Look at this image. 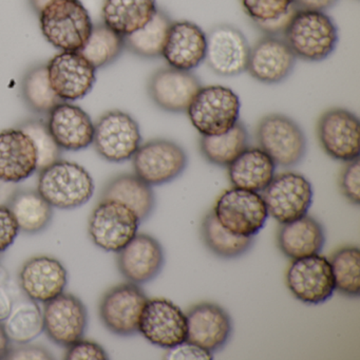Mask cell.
Here are the masks:
<instances>
[{"mask_svg": "<svg viewBox=\"0 0 360 360\" xmlns=\"http://www.w3.org/2000/svg\"><path fill=\"white\" fill-rule=\"evenodd\" d=\"M297 60L321 63L339 43V30L326 12L296 9L282 34Z\"/></svg>", "mask_w": 360, "mask_h": 360, "instance_id": "1", "label": "cell"}, {"mask_svg": "<svg viewBox=\"0 0 360 360\" xmlns=\"http://www.w3.org/2000/svg\"><path fill=\"white\" fill-rule=\"evenodd\" d=\"M94 191L91 174L75 162L60 159L39 172L37 191L52 207H81L90 201Z\"/></svg>", "mask_w": 360, "mask_h": 360, "instance_id": "2", "label": "cell"}, {"mask_svg": "<svg viewBox=\"0 0 360 360\" xmlns=\"http://www.w3.org/2000/svg\"><path fill=\"white\" fill-rule=\"evenodd\" d=\"M39 18L44 39L60 51H81L94 25L81 0H54Z\"/></svg>", "mask_w": 360, "mask_h": 360, "instance_id": "3", "label": "cell"}, {"mask_svg": "<svg viewBox=\"0 0 360 360\" xmlns=\"http://www.w3.org/2000/svg\"><path fill=\"white\" fill-rule=\"evenodd\" d=\"M241 101L224 85L202 86L186 113L193 127L201 136L224 134L240 121Z\"/></svg>", "mask_w": 360, "mask_h": 360, "instance_id": "4", "label": "cell"}, {"mask_svg": "<svg viewBox=\"0 0 360 360\" xmlns=\"http://www.w3.org/2000/svg\"><path fill=\"white\" fill-rule=\"evenodd\" d=\"M258 147L280 167L292 168L304 160L307 140L301 126L282 113H269L256 128Z\"/></svg>", "mask_w": 360, "mask_h": 360, "instance_id": "5", "label": "cell"}, {"mask_svg": "<svg viewBox=\"0 0 360 360\" xmlns=\"http://www.w3.org/2000/svg\"><path fill=\"white\" fill-rule=\"evenodd\" d=\"M131 160L134 174L153 187L176 180L188 166L186 150L169 139L147 141Z\"/></svg>", "mask_w": 360, "mask_h": 360, "instance_id": "6", "label": "cell"}, {"mask_svg": "<svg viewBox=\"0 0 360 360\" xmlns=\"http://www.w3.org/2000/svg\"><path fill=\"white\" fill-rule=\"evenodd\" d=\"M142 144L136 120L125 111H107L94 124V145L105 161L124 163L132 159Z\"/></svg>", "mask_w": 360, "mask_h": 360, "instance_id": "7", "label": "cell"}, {"mask_svg": "<svg viewBox=\"0 0 360 360\" xmlns=\"http://www.w3.org/2000/svg\"><path fill=\"white\" fill-rule=\"evenodd\" d=\"M212 212L225 229L240 237H256L269 218L260 193L236 187L221 193Z\"/></svg>", "mask_w": 360, "mask_h": 360, "instance_id": "8", "label": "cell"}, {"mask_svg": "<svg viewBox=\"0 0 360 360\" xmlns=\"http://www.w3.org/2000/svg\"><path fill=\"white\" fill-rule=\"evenodd\" d=\"M261 195L269 216L283 224L307 214L313 203L314 189L302 174L284 172L275 174Z\"/></svg>", "mask_w": 360, "mask_h": 360, "instance_id": "9", "label": "cell"}, {"mask_svg": "<svg viewBox=\"0 0 360 360\" xmlns=\"http://www.w3.org/2000/svg\"><path fill=\"white\" fill-rule=\"evenodd\" d=\"M140 224L138 216L127 206L101 200L90 216L88 233L101 250L117 252L134 239Z\"/></svg>", "mask_w": 360, "mask_h": 360, "instance_id": "10", "label": "cell"}, {"mask_svg": "<svg viewBox=\"0 0 360 360\" xmlns=\"http://www.w3.org/2000/svg\"><path fill=\"white\" fill-rule=\"evenodd\" d=\"M322 150L335 161L359 159L360 122L357 115L341 107L324 111L316 127Z\"/></svg>", "mask_w": 360, "mask_h": 360, "instance_id": "11", "label": "cell"}, {"mask_svg": "<svg viewBox=\"0 0 360 360\" xmlns=\"http://www.w3.org/2000/svg\"><path fill=\"white\" fill-rule=\"evenodd\" d=\"M290 294L307 305H320L332 298L335 281L330 261L321 255L292 260L285 274Z\"/></svg>", "mask_w": 360, "mask_h": 360, "instance_id": "12", "label": "cell"}, {"mask_svg": "<svg viewBox=\"0 0 360 360\" xmlns=\"http://www.w3.org/2000/svg\"><path fill=\"white\" fill-rule=\"evenodd\" d=\"M148 297L138 284L126 282L107 290L100 302V318L105 328L121 337L139 333L141 315Z\"/></svg>", "mask_w": 360, "mask_h": 360, "instance_id": "13", "label": "cell"}, {"mask_svg": "<svg viewBox=\"0 0 360 360\" xmlns=\"http://www.w3.org/2000/svg\"><path fill=\"white\" fill-rule=\"evenodd\" d=\"M205 62L208 68L222 77L245 72L250 46L244 33L236 26L220 24L206 33Z\"/></svg>", "mask_w": 360, "mask_h": 360, "instance_id": "14", "label": "cell"}, {"mask_svg": "<svg viewBox=\"0 0 360 360\" xmlns=\"http://www.w3.org/2000/svg\"><path fill=\"white\" fill-rule=\"evenodd\" d=\"M139 333L155 347L172 349L186 341V314L168 299H148L141 315Z\"/></svg>", "mask_w": 360, "mask_h": 360, "instance_id": "15", "label": "cell"}, {"mask_svg": "<svg viewBox=\"0 0 360 360\" xmlns=\"http://www.w3.org/2000/svg\"><path fill=\"white\" fill-rule=\"evenodd\" d=\"M47 70L50 85L63 102L83 100L96 85V69L79 52L60 51Z\"/></svg>", "mask_w": 360, "mask_h": 360, "instance_id": "16", "label": "cell"}, {"mask_svg": "<svg viewBox=\"0 0 360 360\" xmlns=\"http://www.w3.org/2000/svg\"><path fill=\"white\" fill-rule=\"evenodd\" d=\"M201 87V81L195 73L167 66L157 69L149 77L147 94L160 110L181 115L186 113Z\"/></svg>", "mask_w": 360, "mask_h": 360, "instance_id": "17", "label": "cell"}, {"mask_svg": "<svg viewBox=\"0 0 360 360\" xmlns=\"http://www.w3.org/2000/svg\"><path fill=\"white\" fill-rule=\"evenodd\" d=\"M186 341L210 352L222 351L233 337V322L229 311L214 302H200L187 309Z\"/></svg>", "mask_w": 360, "mask_h": 360, "instance_id": "18", "label": "cell"}, {"mask_svg": "<svg viewBox=\"0 0 360 360\" xmlns=\"http://www.w3.org/2000/svg\"><path fill=\"white\" fill-rule=\"evenodd\" d=\"M296 63L283 37L263 35L250 47L245 72L258 83L278 85L290 77Z\"/></svg>", "mask_w": 360, "mask_h": 360, "instance_id": "19", "label": "cell"}, {"mask_svg": "<svg viewBox=\"0 0 360 360\" xmlns=\"http://www.w3.org/2000/svg\"><path fill=\"white\" fill-rule=\"evenodd\" d=\"M44 330L50 340L69 347L84 338L88 326V311L83 301L70 292H62L45 303Z\"/></svg>", "mask_w": 360, "mask_h": 360, "instance_id": "20", "label": "cell"}, {"mask_svg": "<svg viewBox=\"0 0 360 360\" xmlns=\"http://www.w3.org/2000/svg\"><path fill=\"white\" fill-rule=\"evenodd\" d=\"M117 254L120 273L128 282L138 285L155 280L165 265L163 246L148 233H136Z\"/></svg>", "mask_w": 360, "mask_h": 360, "instance_id": "21", "label": "cell"}, {"mask_svg": "<svg viewBox=\"0 0 360 360\" xmlns=\"http://www.w3.org/2000/svg\"><path fill=\"white\" fill-rule=\"evenodd\" d=\"M206 45V32L199 25L191 20H174L161 58L168 67L193 72L205 62Z\"/></svg>", "mask_w": 360, "mask_h": 360, "instance_id": "22", "label": "cell"}, {"mask_svg": "<svg viewBox=\"0 0 360 360\" xmlns=\"http://www.w3.org/2000/svg\"><path fill=\"white\" fill-rule=\"evenodd\" d=\"M20 284L29 299L46 303L65 292L68 284V271L58 259L33 257L20 269Z\"/></svg>", "mask_w": 360, "mask_h": 360, "instance_id": "23", "label": "cell"}, {"mask_svg": "<svg viewBox=\"0 0 360 360\" xmlns=\"http://www.w3.org/2000/svg\"><path fill=\"white\" fill-rule=\"evenodd\" d=\"M47 126L62 150H83L94 142V121L84 109L72 103L62 102L54 107L48 115Z\"/></svg>", "mask_w": 360, "mask_h": 360, "instance_id": "24", "label": "cell"}, {"mask_svg": "<svg viewBox=\"0 0 360 360\" xmlns=\"http://www.w3.org/2000/svg\"><path fill=\"white\" fill-rule=\"evenodd\" d=\"M37 172V153L30 136L20 128L0 131V181L20 183Z\"/></svg>", "mask_w": 360, "mask_h": 360, "instance_id": "25", "label": "cell"}, {"mask_svg": "<svg viewBox=\"0 0 360 360\" xmlns=\"http://www.w3.org/2000/svg\"><path fill=\"white\" fill-rule=\"evenodd\" d=\"M277 246L290 260L319 255L326 245L323 225L309 214L278 227Z\"/></svg>", "mask_w": 360, "mask_h": 360, "instance_id": "26", "label": "cell"}, {"mask_svg": "<svg viewBox=\"0 0 360 360\" xmlns=\"http://www.w3.org/2000/svg\"><path fill=\"white\" fill-rule=\"evenodd\" d=\"M231 186L262 193L276 174L277 165L259 147H248L227 166Z\"/></svg>", "mask_w": 360, "mask_h": 360, "instance_id": "27", "label": "cell"}, {"mask_svg": "<svg viewBox=\"0 0 360 360\" xmlns=\"http://www.w3.org/2000/svg\"><path fill=\"white\" fill-rule=\"evenodd\" d=\"M101 200L119 202L127 206L138 216L141 223L150 218L157 204L153 186L134 174H121L113 176L105 185Z\"/></svg>", "mask_w": 360, "mask_h": 360, "instance_id": "28", "label": "cell"}, {"mask_svg": "<svg viewBox=\"0 0 360 360\" xmlns=\"http://www.w3.org/2000/svg\"><path fill=\"white\" fill-rule=\"evenodd\" d=\"M159 8L157 0H104L102 22L126 37L143 28Z\"/></svg>", "mask_w": 360, "mask_h": 360, "instance_id": "29", "label": "cell"}, {"mask_svg": "<svg viewBox=\"0 0 360 360\" xmlns=\"http://www.w3.org/2000/svg\"><path fill=\"white\" fill-rule=\"evenodd\" d=\"M250 146V134L241 121L224 134L201 136L199 139L202 157L207 163L218 167H227Z\"/></svg>", "mask_w": 360, "mask_h": 360, "instance_id": "30", "label": "cell"}, {"mask_svg": "<svg viewBox=\"0 0 360 360\" xmlns=\"http://www.w3.org/2000/svg\"><path fill=\"white\" fill-rule=\"evenodd\" d=\"M242 11L263 35L282 37L296 11L294 0H239Z\"/></svg>", "mask_w": 360, "mask_h": 360, "instance_id": "31", "label": "cell"}, {"mask_svg": "<svg viewBox=\"0 0 360 360\" xmlns=\"http://www.w3.org/2000/svg\"><path fill=\"white\" fill-rule=\"evenodd\" d=\"M20 231L34 235L49 226L53 218V207L37 191H15L8 203Z\"/></svg>", "mask_w": 360, "mask_h": 360, "instance_id": "32", "label": "cell"}, {"mask_svg": "<svg viewBox=\"0 0 360 360\" xmlns=\"http://www.w3.org/2000/svg\"><path fill=\"white\" fill-rule=\"evenodd\" d=\"M200 236L204 246L214 256L224 260L244 256L252 250L255 243V237H240L225 229L212 210L202 219Z\"/></svg>", "mask_w": 360, "mask_h": 360, "instance_id": "33", "label": "cell"}, {"mask_svg": "<svg viewBox=\"0 0 360 360\" xmlns=\"http://www.w3.org/2000/svg\"><path fill=\"white\" fill-rule=\"evenodd\" d=\"M172 20L166 10L159 8L155 15L143 28L125 39V49L143 60H157L162 56L166 37Z\"/></svg>", "mask_w": 360, "mask_h": 360, "instance_id": "34", "label": "cell"}, {"mask_svg": "<svg viewBox=\"0 0 360 360\" xmlns=\"http://www.w3.org/2000/svg\"><path fill=\"white\" fill-rule=\"evenodd\" d=\"M3 324L11 342L26 345L43 333V311L39 302L27 297V300L13 302L11 311Z\"/></svg>", "mask_w": 360, "mask_h": 360, "instance_id": "35", "label": "cell"}, {"mask_svg": "<svg viewBox=\"0 0 360 360\" xmlns=\"http://www.w3.org/2000/svg\"><path fill=\"white\" fill-rule=\"evenodd\" d=\"M125 39L106 25H94L91 33L79 53L98 70L117 62L125 51Z\"/></svg>", "mask_w": 360, "mask_h": 360, "instance_id": "36", "label": "cell"}, {"mask_svg": "<svg viewBox=\"0 0 360 360\" xmlns=\"http://www.w3.org/2000/svg\"><path fill=\"white\" fill-rule=\"evenodd\" d=\"M20 92L26 106L37 115H48L63 102L50 85L47 64L34 65L25 73Z\"/></svg>", "mask_w": 360, "mask_h": 360, "instance_id": "37", "label": "cell"}, {"mask_svg": "<svg viewBox=\"0 0 360 360\" xmlns=\"http://www.w3.org/2000/svg\"><path fill=\"white\" fill-rule=\"evenodd\" d=\"M335 290L347 298L360 296V250L356 245L341 246L328 259Z\"/></svg>", "mask_w": 360, "mask_h": 360, "instance_id": "38", "label": "cell"}, {"mask_svg": "<svg viewBox=\"0 0 360 360\" xmlns=\"http://www.w3.org/2000/svg\"><path fill=\"white\" fill-rule=\"evenodd\" d=\"M18 128L26 132L34 144L37 153V172L60 160L63 150L52 138L47 122L41 119L26 120Z\"/></svg>", "mask_w": 360, "mask_h": 360, "instance_id": "39", "label": "cell"}, {"mask_svg": "<svg viewBox=\"0 0 360 360\" xmlns=\"http://www.w3.org/2000/svg\"><path fill=\"white\" fill-rule=\"evenodd\" d=\"M339 174L338 185L341 195L352 205L360 204V162L359 159L345 163Z\"/></svg>", "mask_w": 360, "mask_h": 360, "instance_id": "40", "label": "cell"}, {"mask_svg": "<svg viewBox=\"0 0 360 360\" xmlns=\"http://www.w3.org/2000/svg\"><path fill=\"white\" fill-rule=\"evenodd\" d=\"M67 360H107L108 354L98 343L86 339H79L67 347L65 353Z\"/></svg>", "mask_w": 360, "mask_h": 360, "instance_id": "41", "label": "cell"}, {"mask_svg": "<svg viewBox=\"0 0 360 360\" xmlns=\"http://www.w3.org/2000/svg\"><path fill=\"white\" fill-rule=\"evenodd\" d=\"M20 233L18 223L8 206L0 205V254H4Z\"/></svg>", "mask_w": 360, "mask_h": 360, "instance_id": "42", "label": "cell"}, {"mask_svg": "<svg viewBox=\"0 0 360 360\" xmlns=\"http://www.w3.org/2000/svg\"><path fill=\"white\" fill-rule=\"evenodd\" d=\"M163 359L212 360L214 359V354L193 345V343L184 341L172 349H168L164 354Z\"/></svg>", "mask_w": 360, "mask_h": 360, "instance_id": "43", "label": "cell"}, {"mask_svg": "<svg viewBox=\"0 0 360 360\" xmlns=\"http://www.w3.org/2000/svg\"><path fill=\"white\" fill-rule=\"evenodd\" d=\"M7 359L13 360H50L53 359L52 354L45 347L39 345H20L18 347H12Z\"/></svg>", "mask_w": 360, "mask_h": 360, "instance_id": "44", "label": "cell"}, {"mask_svg": "<svg viewBox=\"0 0 360 360\" xmlns=\"http://www.w3.org/2000/svg\"><path fill=\"white\" fill-rule=\"evenodd\" d=\"M294 3L297 9L326 12L336 6L338 0H294Z\"/></svg>", "mask_w": 360, "mask_h": 360, "instance_id": "45", "label": "cell"}, {"mask_svg": "<svg viewBox=\"0 0 360 360\" xmlns=\"http://www.w3.org/2000/svg\"><path fill=\"white\" fill-rule=\"evenodd\" d=\"M13 302L8 283L0 282V321H4L9 316Z\"/></svg>", "mask_w": 360, "mask_h": 360, "instance_id": "46", "label": "cell"}, {"mask_svg": "<svg viewBox=\"0 0 360 360\" xmlns=\"http://www.w3.org/2000/svg\"><path fill=\"white\" fill-rule=\"evenodd\" d=\"M12 347L11 340L6 333L3 321H0V360L7 359Z\"/></svg>", "mask_w": 360, "mask_h": 360, "instance_id": "47", "label": "cell"}, {"mask_svg": "<svg viewBox=\"0 0 360 360\" xmlns=\"http://www.w3.org/2000/svg\"><path fill=\"white\" fill-rule=\"evenodd\" d=\"M53 1L54 0H29V5H30L31 10L39 16L43 10Z\"/></svg>", "mask_w": 360, "mask_h": 360, "instance_id": "48", "label": "cell"}, {"mask_svg": "<svg viewBox=\"0 0 360 360\" xmlns=\"http://www.w3.org/2000/svg\"><path fill=\"white\" fill-rule=\"evenodd\" d=\"M1 258H3V254H0V260H1Z\"/></svg>", "mask_w": 360, "mask_h": 360, "instance_id": "49", "label": "cell"}]
</instances>
